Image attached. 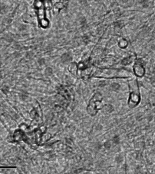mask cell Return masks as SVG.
Segmentation results:
<instances>
[{"instance_id":"1","label":"cell","mask_w":155,"mask_h":174,"mask_svg":"<svg viewBox=\"0 0 155 174\" xmlns=\"http://www.w3.org/2000/svg\"><path fill=\"white\" fill-rule=\"evenodd\" d=\"M103 97L99 92L95 93L90 100L87 108L88 113L92 116L95 115L102 106Z\"/></svg>"},{"instance_id":"2","label":"cell","mask_w":155,"mask_h":174,"mask_svg":"<svg viewBox=\"0 0 155 174\" xmlns=\"http://www.w3.org/2000/svg\"><path fill=\"white\" fill-rule=\"evenodd\" d=\"M140 97L138 89L131 92L128 101V105L130 108L136 106L140 102Z\"/></svg>"},{"instance_id":"3","label":"cell","mask_w":155,"mask_h":174,"mask_svg":"<svg viewBox=\"0 0 155 174\" xmlns=\"http://www.w3.org/2000/svg\"><path fill=\"white\" fill-rule=\"evenodd\" d=\"M35 5L38 10V17L41 24L43 27H46L48 24V21L44 19V10L42 3L39 1H36Z\"/></svg>"},{"instance_id":"4","label":"cell","mask_w":155,"mask_h":174,"mask_svg":"<svg viewBox=\"0 0 155 174\" xmlns=\"http://www.w3.org/2000/svg\"><path fill=\"white\" fill-rule=\"evenodd\" d=\"M133 71L135 75L139 77H143L145 74V70L143 66L140 63H136L133 66Z\"/></svg>"},{"instance_id":"5","label":"cell","mask_w":155,"mask_h":174,"mask_svg":"<svg viewBox=\"0 0 155 174\" xmlns=\"http://www.w3.org/2000/svg\"><path fill=\"white\" fill-rule=\"evenodd\" d=\"M63 6V4L61 2L56 3L54 5L53 8L54 14H57L60 9L62 8Z\"/></svg>"},{"instance_id":"6","label":"cell","mask_w":155,"mask_h":174,"mask_svg":"<svg viewBox=\"0 0 155 174\" xmlns=\"http://www.w3.org/2000/svg\"><path fill=\"white\" fill-rule=\"evenodd\" d=\"M136 59L135 56H132L125 60L124 63L125 64H128L134 61Z\"/></svg>"}]
</instances>
